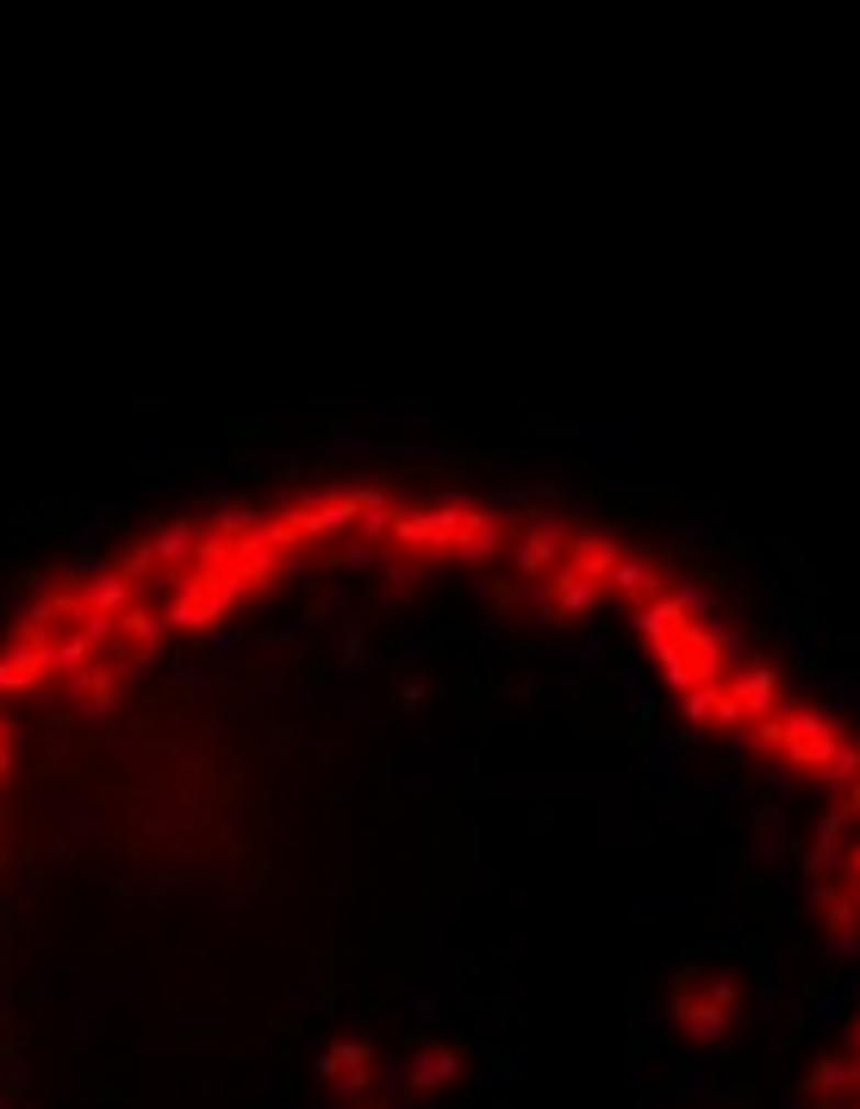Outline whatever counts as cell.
Returning a JSON list of instances; mask_svg holds the SVG:
<instances>
[{
	"label": "cell",
	"mask_w": 860,
	"mask_h": 1109,
	"mask_svg": "<svg viewBox=\"0 0 860 1109\" xmlns=\"http://www.w3.org/2000/svg\"><path fill=\"white\" fill-rule=\"evenodd\" d=\"M761 742L785 748V761L811 766V773H829V761L841 754L836 724H823L811 710H798V717H761Z\"/></svg>",
	"instance_id": "cell-1"
},
{
	"label": "cell",
	"mask_w": 860,
	"mask_h": 1109,
	"mask_svg": "<svg viewBox=\"0 0 860 1109\" xmlns=\"http://www.w3.org/2000/svg\"><path fill=\"white\" fill-rule=\"evenodd\" d=\"M468 530V512H431V517H400V542H412V549H437V542H456V536Z\"/></svg>",
	"instance_id": "cell-2"
},
{
	"label": "cell",
	"mask_w": 860,
	"mask_h": 1109,
	"mask_svg": "<svg viewBox=\"0 0 860 1109\" xmlns=\"http://www.w3.org/2000/svg\"><path fill=\"white\" fill-rule=\"evenodd\" d=\"M686 717L692 724H742V705H736V692L729 686H692L686 692Z\"/></svg>",
	"instance_id": "cell-3"
},
{
	"label": "cell",
	"mask_w": 860,
	"mask_h": 1109,
	"mask_svg": "<svg viewBox=\"0 0 860 1109\" xmlns=\"http://www.w3.org/2000/svg\"><path fill=\"white\" fill-rule=\"evenodd\" d=\"M736 692V705H742V717H767V710L780 705V680L767 668H755V673H742V686H729Z\"/></svg>",
	"instance_id": "cell-4"
},
{
	"label": "cell",
	"mask_w": 860,
	"mask_h": 1109,
	"mask_svg": "<svg viewBox=\"0 0 860 1109\" xmlns=\"http://www.w3.org/2000/svg\"><path fill=\"white\" fill-rule=\"evenodd\" d=\"M555 554H561V542H555L549 530H536V536L517 542V568H524V574H543V568H555Z\"/></svg>",
	"instance_id": "cell-5"
},
{
	"label": "cell",
	"mask_w": 860,
	"mask_h": 1109,
	"mask_svg": "<svg viewBox=\"0 0 860 1109\" xmlns=\"http://www.w3.org/2000/svg\"><path fill=\"white\" fill-rule=\"evenodd\" d=\"M617 561H624V554H617L612 542H580V549H573V574H580V580H593V574H612Z\"/></svg>",
	"instance_id": "cell-6"
},
{
	"label": "cell",
	"mask_w": 860,
	"mask_h": 1109,
	"mask_svg": "<svg viewBox=\"0 0 860 1109\" xmlns=\"http://www.w3.org/2000/svg\"><path fill=\"white\" fill-rule=\"evenodd\" d=\"M555 605H561V612H587V605H593V580H580L568 568V574L555 580Z\"/></svg>",
	"instance_id": "cell-7"
},
{
	"label": "cell",
	"mask_w": 860,
	"mask_h": 1109,
	"mask_svg": "<svg viewBox=\"0 0 860 1109\" xmlns=\"http://www.w3.org/2000/svg\"><path fill=\"white\" fill-rule=\"evenodd\" d=\"M612 580L624 586V593H655V574L643 568V561H617V568H612Z\"/></svg>",
	"instance_id": "cell-8"
},
{
	"label": "cell",
	"mask_w": 860,
	"mask_h": 1109,
	"mask_svg": "<svg viewBox=\"0 0 860 1109\" xmlns=\"http://www.w3.org/2000/svg\"><path fill=\"white\" fill-rule=\"evenodd\" d=\"M356 1060H368V1048H331L325 1072H349V1085H362V1066H356Z\"/></svg>",
	"instance_id": "cell-9"
},
{
	"label": "cell",
	"mask_w": 860,
	"mask_h": 1109,
	"mask_svg": "<svg viewBox=\"0 0 860 1109\" xmlns=\"http://www.w3.org/2000/svg\"><path fill=\"white\" fill-rule=\"evenodd\" d=\"M829 780H860V748H841V754H836V761H829Z\"/></svg>",
	"instance_id": "cell-10"
},
{
	"label": "cell",
	"mask_w": 860,
	"mask_h": 1109,
	"mask_svg": "<svg viewBox=\"0 0 860 1109\" xmlns=\"http://www.w3.org/2000/svg\"><path fill=\"white\" fill-rule=\"evenodd\" d=\"M113 605H125V586H119V580H107V586L94 593V612H113Z\"/></svg>",
	"instance_id": "cell-11"
},
{
	"label": "cell",
	"mask_w": 860,
	"mask_h": 1109,
	"mask_svg": "<svg viewBox=\"0 0 860 1109\" xmlns=\"http://www.w3.org/2000/svg\"><path fill=\"white\" fill-rule=\"evenodd\" d=\"M181 549H188V530H169L163 542H156V554H181Z\"/></svg>",
	"instance_id": "cell-12"
},
{
	"label": "cell",
	"mask_w": 860,
	"mask_h": 1109,
	"mask_svg": "<svg viewBox=\"0 0 860 1109\" xmlns=\"http://www.w3.org/2000/svg\"><path fill=\"white\" fill-rule=\"evenodd\" d=\"M848 804H855V810H860V785H855V798H848Z\"/></svg>",
	"instance_id": "cell-13"
},
{
	"label": "cell",
	"mask_w": 860,
	"mask_h": 1109,
	"mask_svg": "<svg viewBox=\"0 0 860 1109\" xmlns=\"http://www.w3.org/2000/svg\"><path fill=\"white\" fill-rule=\"evenodd\" d=\"M855 873H860V848H855Z\"/></svg>",
	"instance_id": "cell-14"
}]
</instances>
